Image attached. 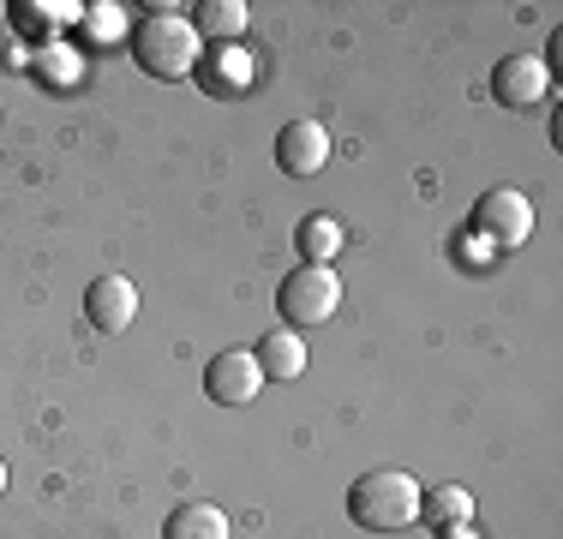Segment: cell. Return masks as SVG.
<instances>
[{"mask_svg":"<svg viewBox=\"0 0 563 539\" xmlns=\"http://www.w3.org/2000/svg\"><path fill=\"white\" fill-rule=\"evenodd\" d=\"M420 497H426V485L413 474H401V468H372V474H360L347 485V516L366 534H401V528L420 521Z\"/></svg>","mask_w":563,"mask_h":539,"instance_id":"obj_1","label":"cell"},{"mask_svg":"<svg viewBox=\"0 0 563 539\" xmlns=\"http://www.w3.org/2000/svg\"><path fill=\"white\" fill-rule=\"evenodd\" d=\"M132 54H139V66L151 78H192V66H198V54H205V43H198V31H192V19H180V12H151V19L132 31Z\"/></svg>","mask_w":563,"mask_h":539,"instance_id":"obj_2","label":"cell"},{"mask_svg":"<svg viewBox=\"0 0 563 539\" xmlns=\"http://www.w3.org/2000/svg\"><path fill=\"white\" fill-rule=\"evenodd\" d=\"M276 306H282V318H288L294 330L330 323V318H336V306H342V282H336V270H330V264H300L288 282H282Z\"/></svg>","mask_w":563,"mask_h":539,"instance_id":"obj_3","label":"cell"},{"mask_svg":"<svg viewBox=\"0 0 563 539\" xmlns=\"http://www.w3.org/2000/svg\"><path fill=\"white\" fill-rule=\"evenodd\" d=\"M474 234L486 240V246H528V234H533V205H528V193H509V186H498V193H486L479 198V210H474Z\"/></svg>","mask_w":563,"mask_h":539,"instance_id":"obj_4","label":"cell"},{"mask_svg":"<svg viewBox=\"0 0 563 539\" xmlns=\"http://www.w3.org/2000/svg\"><path fill=\"white\" fill-rule=\"evenodd\" d=\"M192 78H198V90H205V97L234 102V97H246V90L258 85V61H252L240 43H217V48L198 54Z\"/></svg>","mask_w":563,"mask_h":539,"instance_id":"obj_5","label":"cell"},{"mask_svg":"<svg viewBox=\"0 0 563 539\" xmlns=\"http://www.w3.org/2000/svg\"><path fill=\"white\" fill-rule=\"evenodd\" d=\"M264 372L258 360H252V348H222V354H210L205 366V396L217 402V408H246L252 396H258Z\"/></svg>","mask_w":563,"mask_h":539,"instance_id":"obj_6","label":"cell"},{"mask_svg":"<svg viewBox=\"0 0 563 539\" xmlns=\"http://www.w3.org/2000/svg\"><path fill=\"white\" fill-rule=\"evenodd\" d=\"M545 97H552V73L533 54H504L492 66V102L498 108H540Z\"/></svg>","mask_w":563,"mask_h":539,"instance_id":"obj_7","label":"cell"},{"mask_svg":"<svg viewBox=\"0 0 563 539\" xmlns=\"http://www.w3.org/2000/svg\"><path fill=\"white\" fill-rule=\"evenodd\" d=\"M330 162V132L318 127V120H288V127L276 132V168L294 174V180H312V174H324Z\"/></svg>","mask_w":563,"mask_h":539,"instance_id":"obj_8","label":"cell"},{"mask_svg":"<svg viewBox=\"0 0 563 539\" xmlns=\"http://www.w3.org/2000/svg\"><path fill=\"white\" fill-rule=\"evenodd\" d=\"M85 318L97 323L102 336H120L132 318H139V288L126 276H97L85 288Z\"/></svg>","mask_w":563,"mask_h":539,"instance_id":"obj_9","label":"cell"},{"mask_svg":"<svg viewBox=\"0 0 563 539\" xmlns=\"http://www.w3.org/2000/svg\"><path fill=\"white\" fill-rule=\"evenodd\" d=\"M7 19L19 24L24 36H55L60 24L85 19V7H78V0H7Z\"/></svg>","mask_w":563,"mask_h":539,"instance_id":"obj_10","label":"cell"},{"mask_svg":"<svg viewBox=\"0 0 563 539\" xmlns=\"http://www.w3.org/2000/svg\"><path fill=\"white\" fill-rule=\"evenodd\" d=\"M163 539H228V516L217 504H205V497H186V504L168 509Z\"/></svg>","mask_w":563,"mask_h":539,"instance_id":"obj_11","label":"cell"},{"mask_svg":"<svg viewBox=\"0 0 563 539\" xmlns=\"http://www.w3.org/2000/svg\"><path fill=\"white\" fill-rule=\"evenodd\" d=\"M252 360H258L264 377H282V384H288V377L306 372V342L294 330H271L258 348H252Z\"/></svg>","mask_w":563,"mask_h":539,"instance_id":"obj_12","label":"cell"},{"mask_svg":"<svg viewBox=\"0 0 563 539\" xmlns=\"http://www.w3.org/2000/svg\"><path fill=\"white\" fill-rule=\"evenodd\" d=\"M246 0H205V7L192 12V31H198V43L205 36H217V43H240L246 36Z\"/></svg>","mask_w":563,"mask_h":539,"instance_id":"obj_13","label":"cell"},{"mask_svg":"<svg viewBox=\"0 0 563 539\" xmlns=\"http://www.w3.org/2000/svg\"><path fill=\"white\" fill-rule=\"evenodd\" d=\"M342 222H336V216H306V222H300V234H294V246H300V258L306 264H330V258H336V252H342Z\"/></svg>","mask_w":563,"mask_h":539,"instance_id":"obj_14","label":"cell"},{"mask_svg":"<svg viewBox=\"0 0 563 539\" xmlns=\"http://www.w3.org/2000/svg\"><path fill=\"white\" fill-rule=\"evenodd\" d=\"M467 516H474V492L467 485H432L420 497V521H432V528H450V521H467Z\"/></svg>","mask_w":563,"mask_h":539,"instance_id":"obj_15","label":"cell"},{"mask_svg":"<svg viewBox=\"0 0 563 539\" xmlns=\"http://www.w3.org/2000/svg\"><path fill=\"white\" fill-rule=\"evenodd\" d=\"M85 36L90 43H114L120 36V7H85Z\"/></svg>","mask_w":563,"mask_h":539,"instance_id":"obj_16","label":"cell"},{"mask_svg":"<svg viewBox=\"0 0 563 539\" xmlns=\"http://www.w3.org/2000/svg\"><path fill=\"white\" fill-rule=\"evenodd\" d=\"M462 258H467V264H474V258L486 264V258H492V246H486V240H479V234H467V240H462Z\"/></svg>","mask_w":563,"mask_h":539,"instance_id":"obj_17","label":"cell"},{"mask_svg":"<svg viewBox=\"0 0 563 539\" xmlns=\"http://www.w3.org/2000/svg\"><path fill=\"white\" fill-rule=\"evenodd\" d=\"M438 539H474V528H467V521H450V528H438Z\"/></svg>","mask_w":563,"mask_h":539,"instance_id":"obj_18","label":"cell"},{"mask_svg":"<svg viewBox=\"0 0 563 539\" xmlns=\"http://www.w3.org/2000/svg\"><path fill=\"white\" fill-rule=\"evenodd\" d=\"M0 492H7V462H0Z\"/></svg>","mask_w":563,"mask_h":539,"instance_id":"obj_19","label":"cell"},{"mask_svg":"<svg viewBox=\"0 0 563 539\" xmlns=\"http://www.w3.org/2000/svg\"><path fill=\"white\" fill-rule=\"evenodd\" d=\"M0 19H7V7H0Z\"/></svg>","mask_w":563,"mask_h":539,"instance_id":"obj_20","label":"cell"}]
</instances>
